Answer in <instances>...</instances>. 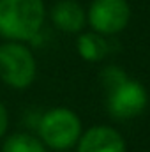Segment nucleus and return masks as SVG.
Masks as SVG:
<instances>
[{
    "mask_svg": "<svg viewBox=\"0 0 150 152\" xmlns=\"http://www.w3.org/2000/svg\"><path fill=\"white\" fill-rule=\"evenodd\" d=\"M51 21L58 30L76 34L85 27L87 14L76 0H60L51 7Z\"/></svg>",
    "mask_w": 150,
    "mask_h": 152,
    "instance_id": "7",
    "label": "nucleus"
},
{
    "mask_svg": "<svg viewBox=\"0 0 150 152\" xmlns=\"http://www.w3.org/2000/svg\"><path fill=\"white\" fill-rule=\"evenodd\" d=\"M2 152H46V147L36 136L27 133H18L5 140Z\"/></svg>",
    "mask_w": 150,
    "mask_h": 152,
    "instance_id": "9",
    "label": "nucleus"
},
{
    "mask_svg": "<svg viewBox=\"0 0 150 152\" xmlns=\"http://www.w3.org/2000/svg\"><path fill=\"white\" fill-rule=\"evenodd\" d=\"M36 73V58L27 46L16 41L0 46V78L5 85L23 90L34 83Z\"/></svg>",
    "mask_w": 150,
    "mask_h": 152,
    "instance_id": "3",
    "label": "nucleus"
},
{
    "mask_svg": "<svg viewBox=\"0 0 150 152\" xmlns=\"http://www.w3.org/2000/svg\"><path fill=\"white\" fill-rule=\"evenodd\" d=\"M37 131L42 143L50 149L67 151L78 143L81 136V120L73 110L58 106L48 110L41 117Z\"/></svg>",
    "mask_w": 150,
    "mask_h": 152,
    "instance_id": "2",
    "label": "nucleus"
},
{
    "mask_svg": "<svg viewBox=\"0 0 150 152\" xmlns=\"http://www.w3.org/2000/svg\"><path fill=\"white\" fill-rule=\"evenodd\" d=\"M127 78H129V76L125 75V71L120 69V67H117V66H108V67H104V69L101 71V75H99V80H101L103 87L106 88V92L111 90L113 87L120 85L122 81H125Z\"/></svg>",
    "mask_w": 150,
    "mask_h": 152,
    "instance_id": "10",
    "label": "nucleus"
},
{
    "mask_svg": "<svg viewBox=\"0 0 150 152\" xmlns=\"http://www.w3.org/2000/svg\"><path fill=\"white\" fill-rule=\"evenodd\" d=\"M147 104H149V92L136 80L127 78L120 85L108 90L106 106L110 115L117 120H129L140 117L145 112Z\"/></svg>",
    "mask_w": 150,
    "mask_h": 152,
    "instance_id": "4",
    "label": "nucleus"
},
{
    "mask_svg": "<svg viewBox=\"0 0 150 152\" xmlns=\"http://www.w3.org/2000/svg\"><path fill=\"white\" fill-rule=\"evenodd\" d=\"M44 16L42 0H0V36L11 41H34Z\"/></svg>",
    "mask_w": 150,
    "mask_h": 152,
    "instance_id": "1",
    "label": "nucleus"
},
{
    "mask_svg": "<svg viewBox=\"0 0 150 152\" xmlns=\"http://www.w3.org/2000/svg\"><path fill=\"white\" fill-rule=\"evenodd\" d=\"M87 20L94 32L113 36L127 27L131 20V7L127 0H94L88 7Z\"/></svg>",
    "mask_w": 150,
    "mask_h": 152,
    "instance_id": "5",
    "label": "nucleus"
},
{
    "mask_svg": "<svg viewBox=\"0 0 150 152\" xmlns=\"http://www.w3.org/2000/svg\"><path fill=\"white\" fill-rule=\"evenodd\" d=\"M76 48H78L79 57L83 60H87V62H99V60H103L108 55V50H110L108 41L101 34H97V32L81 34L78 37Z\"/></svg>",
    "mask_w": 150,
    "mask_h": 152,
    "instance_id": "8",
    "label": "nucleus"
},
{
    "mask_svg": "<svg viewBox=\"0 0 150 152\" xmlns=\"http://www.w3.org/2000/svg\"><path fill=\"white\" fill-rule=\"evenodd\" d=\"M78 152H125V140L110 126H94L79 136Z\"/></svg>",
    "mask_w": 150,
    "mask_h": 152,
    "instance_id": "6",
    "label": "nucleus"
},
{
    "mask_svg": "<svg viewBox=\"0 0 150 152\" xmlns=\"http://www.w3.org/2000/svg\"><path fill=\"white\" fill-rule=\"evenodd\" d=\"M60 152H64V151H60Z\"/></svg>",
    "mask_w": 150,
    "mask_h": 152,
    "instance_id": "12",
    "label": "nucleus"
},
{
    "mask_svg": "<svg viewBox=\"0 0 150 152\" xmlns=\"http://www.w3.org/2000/svg\"><path fill=\"white\" fill-rule=\"evenodd\" d=\"M7 127H9V115H7V110H5V106L0 103V138L5 134Z\"/></svg>",
    "mask_w": 150,
    "mask_h": 152,
    "instance_id": "11",
    "label": "nucleus"
}]
</instances>
